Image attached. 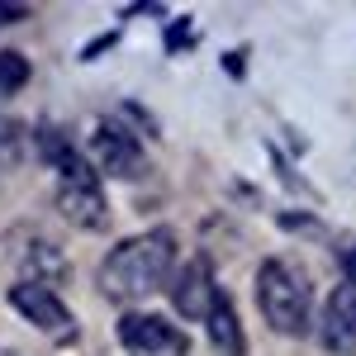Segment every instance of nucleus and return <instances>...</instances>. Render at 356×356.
Returning a JSON list of instances; mask_svg holds the SVG:
<instances>
[{
  "instance_id": "f257e3e1",
  "label": "nucleus",
  "mask_w": 356,
  "mask_h": 356,
  "mask_svg": "<svg viewBox=\"0 0 356 356\" xmlns=\"http://www.w3.org/2000/svg\"><path fill=\"white\" fill-rule=\"evenodd\" d=\"M171 271H176V238L171 228H152L119 243L100 261V295L110 304H143L162 290Z\"/></svg>"
},
{
  "instance_id": "f03ea898",
  "label": "nucleus",
  "mask_w": 356,
  "mask_h": 356,
  "mask_svg": "<svg viewBox=\"0 0 356 356\" xmlns=\"http://www.w3.org/2000/svg\"><path fill=\"white\" fill-rule=\"evenodd\" d=\"M257 309L280 337H304L314 323V290L300 266H290L280 257L261 261L257 266Z\"/></svg>"
},
{
  "instance_id": "7ed1b4c3",
  "label": "nucleus",
  "mask_w": 356,
  "mask_h": 356,
  "mask_svg": "<svg viewBox=\"0 0 356 356\" xmlns=\"http://www.w3.org/2000/svg\"><path fill=\"white\" fill-rule=\"evenodd\" d=\"M119 342L129 347V356H186L191 342L176 323H166L157 314H124L119 323Z\"/></svg>"
},
{
  "instance_id": "20e7f679",
  "label": "nucleus",
  "mask_w": 356,
  "mask_h": 356,
  "mask_svg": "<svg viewBox=\"0 0 356 356\" xmlns=\"http://www.w3.org/2000/svg\"><path fill=\"white\" fill-rule=\"evenodd\" d=\"M90 157L95 166L105 171V176H138L143 171V147H138V138L119 124V119H105V124H95V138H90Z\"/></svg>"
},
{
  "instance_id": "39448f33",
  "label": "nucleus",
  "mask_w": 356,
  "mask_h": 356,
  "mask_svg": "<svg viewBox=\"0 0 356 356\" xmlns=\"http://www.w3.org/2000/svg\"><path fill=\"white\" fill-rule=\"evenodd\" d=\"M214 300H219V285H214V271H209V257H191L176 271V285H171L176 314L181 318H209Z\"/></svg>"
},
{
  "instance_id": "423d86ee",
  "label": "nucleus",
  "mask_w": 356,
  "mask_h": 356,
  "mask_svg": "<svg viewBox=\"0 0 356 356\" xmlns=\"http://www.w3.org/2000/svg\"><path fill=\"white\" fill-rule=\"evenodd\" d=\"M318 337L332 356H356V295L347 285L328 295L323 314H318Z\"/></svg>"
},
{
  "instance_id": "0eeeda50",
  "label": "nucleus",
  "mask_w": 356,
  "mask_h": 356,
  "mask_svg": "<svg viewBox=\"0 0 356 356\" xmlns=\"http://www.w3.org/2000/svg\"><path fill=\"white\" fill-rule=\"evenodd\" d=\"M10 304L19 309V318H29L33 328H43V332H72V314H67V304L57 300L48 285H29V280H19V285L10 290Z\"/></svg>"
},
{
  "instance_id": "6e6552de",
  "label": "nucleus",
  "mask_w": 356,
  "mask_h": 356,
  "mask_svg": "<svg viewBox=\"0 0 356 356\" xmlns=\"http://www.w3.org/2000/svg\"><path fill=\"white\" fill-rule=\"evenodd\" d=\"M204 328H209V342L219 347L223 356H243L247 352V337H243V323H238V309L233 300L219 290V300L209 309V318H204Z\"/></svg>"
},
{
  "instance_id": "1a4fd4ad",
  "label": "nucleus",
  "mask_w": 356,
  "mask_h": 356,
  "mask_svg": "<svg viewBox=\"0 0 356 356\" xmlns=\"http://www.w3.org/2000/svg\"><path fill=\"white\" fill-rule=\"evenodd\" d=\"M29 76H33L29 57L15 53V48H0V95H19Z\"/></svg>"
},
{
  "instance_id": "9d476101",
  "label": "nucleus",
  "mask_w": 356,
  "mask_h": 356,
  "mask_svg": "<svg viewBox=\"0 0 356 356\" xmlns=\"http://www.w3.org/2000/svg\"><path fill=\"white\" fill-rule=\"evenodd\" d=\"M24 157V129L15 119H0V166H15Z\"/></svg>"
},
{
  "instance_id": "9b49d317",
  "label": "nucleus",
  "mask_w": 356,
  "mask_h": 356,
  "mask_svg": "<svg viewBox=\"0 0 356 356\" xmlns=\"http://www.w3.org/2000/svg\"><path fill=\"white\" fill-rule=\"evenodd\" d=\"M24 15H29V5H15V0H0V29H5V24H19Z\"/></svg>"
},
{
  "instance_id": "f8f14e48",
  "label": "nucleus",
  "mask_w": 356,
  "mask_h": 356,
  "mask_svg": "<svg viewBox=\"0 0 356 356\" xmlns=\"http://www.w3.org/2000/svg\"><path fill=\"white\" fill-rule=\"evenodd\" d=\"M342 271H347V290L356 295V247L347 252V257H342Z\"/></svg>"
}]
</instances>
